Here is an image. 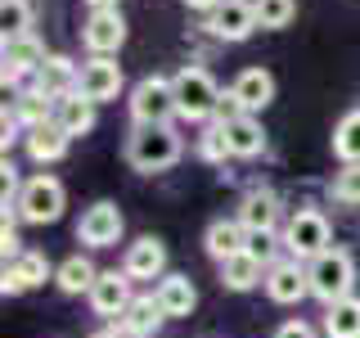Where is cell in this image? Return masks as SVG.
Instances as JSON below:
<instances>
[{"label":"cell","mask_w":360,"mask_h":338,"mask_svg":"<svg viewBox=\"0 0 360 338\" xmlns=\"http://www.w3.org/2000/svg\"><path fill=\"white\" fill-rule=\"evenodd\" d=\"M180 154H185V144H180L176 127H135L127 135V163L144 176H158L167 167H176Z\"/></svg>","instance_id":"1"},{"label":"cell","mask_w":360,"mask_h":338,"mask_svg":"<svg viewBox=\"0 0 360 338\" xmlns=\"http://www.w3.org/2000/svg\"><path fill=\"white\" fill-rule=\"evenodd\" d=\"M307 280H311V298H320L324 307L352 298V289H356V262H352V253H342V248L320 253L315 262H307Z\"/></svg>","instance_id":"2"},{"label":"cell","mask_w":360,"mask_h":338,"mask_svg":"<svg viewBox=\"0 0 360 338\" xmlns=\"http://www.w3.org/2000/svg\"><path fill=\"white\" fill-rule=\"evenodd\" d=\"M131 118H135V127H172L180 118L172 77H162V73L140 77L131 90Z\"/></svg>","instance_id":"3"},{"label":"cell","mask_w":360,"mask_h":338,"mask_svg":"<svg viewBox=\"0 0 360 338\" xmlns=\"http://www.w3.org/2000/svg\"><path fill=\"white\" fill-rule=\"evenodd\" d=\"M172 86H176V108H180V118H185V122H202V118H212V113H217L221 86L212 82L207 68L185 63V68L172 77Z\"/></svg>","instance_id":"4"},{"label":"cell","mask_w":360,"mask_h":338,"mask_svg":"<svg viewBox=\"0 0 360 338\" xmlns=\"http://www.w3.org/2000/svg\"><path fill=\"white\" fill-rule=\"evenodd\" d=\"M284 248L292 262H315L320 253H329V217L315 208H297L284 225Z\"/></svg>","instance_id":"5"},{"label":"cell","mask_w":360,"mask_h":338,"mask_svg":"<svg viewBox=\"0 0 360 338\" xmlns=\"http://www.w3.org/2000/svg\"><path fill=\"white\" fill-rule=\"evenodd\" d=\"M14 208L27 225H50L63 217V185L54 176H32V180H22V194Z\"/></svg>","instance_id":"6"},{"label":"cell","mask_w":360,"mask_h":338,"mask_svg":"<svg viewBox=\"0 0 360 338\" xmlns=\"http://www.w3.org/2000/svg\"><path fill=\"white\" fill-rule=\"evenodd\" d=\"M122 230H127V217H122L117 203H95V208L82 212V221H77V239L90 244V248H112L122 239Z\"/></svg>","instance_id":"7"},{"label":"cell","mask_w":360,"mask_h":338,"mask_svg":"<svg viewBox=\"0 0 360 338\" xmlns=\"http://www.w3.org/2000/svg\"><path fill=\"white\" fill-rule=\"evenodd\" d=\"M45 59H50V54H45V45L32 37V32H22V37H5V45H0V77H5V82L37 77V68Z\"/></svg>","instance_id":"8"},{"label":"cell","mask_w":360,"mask_h":338,"mask_svg":"<svg viewBox=\"0 0 360 338\" xmlns=\"http://www.w3.org/2000/svg\"><path fill=\"white\" fill-rule=\"evenodd\" d=\"M82 41L90 54H117L122 45H127V18H122V9H90L86 27H82Z\"/></svg>","instance_id":"9"},{"label":"cell","mask_w":360,"mask_h":338,"mask_svg":"<svg viewBox=\"0 0 360 338\" xmlns=\"http://www.w3.org/2000/svg\"><path fill=\"white\" fill-rule=\"evenodd\" d=\"M86 99H95V104H108V99H117L122 90V63L108 59V54H90L82 63V82H77Z\"/></svg>","instance_id":"10"},{"label":"cell","mask_w":360,"mask_h":338,"mask_svg":"<svg viewBox=\"0 0 360 338\" xmlns=\"http://www.w3.org/2000/svg\"><path fill=\"white\" fill-rule=\"evenodd\" d=\"M207 32L221 41H248L257 32V9L252 0H221L207 14Z\"/></svg>","instance_id":"11"},{"label":"cell","mask_w":360,"mask_h":338,"mask_svg":"<svg viewBox=\"0 0 360 338\" xmlns=\"http://www.w3.org/2000/svg\"><path fill=\"white\" fill-rule=\"evenodd\" d=\"M95 315H112V320H122V311L131 307V275L127 270H99L95 289L86 293Z\"/></svg>","instance_id":"12"},{"label":"cell","mask_w":360,"mask_h":338,"mask_svg":"<svg viewBox=\"0 0 360 338\" xmlns=\"http://www.w3.org/2000/svg\"><path fill=\"white\" fill-rule=\"evenodd\" d=\"M77 82H82V68H77L68 54H50L41 68H37V77H32V90H41L45 99H54L59 104L63 95H72Z\"/></svg>","instance_id":"13"},{"label":"cell","mask_w":360,"mask_h":338,"mask_svg":"<svg viewBox=\"0 0 360 338\" xmlns=\"http://www.w3.org/2000/svg\"><path fill=\"white\" fill-rule=\"evenodd\" d=\"M54 270H50V262H45L41 253H18L14 262H5V280H0V293L5 298H18V293H27V289H37V284H45Z\"/></svg>","instance_id":"14"},{"label":"cell","mask_w":360,"mask_h":338,"mask_svg":"<svg viewBox=\"0 0 360 338\" xmlns=\"http://www.w3.org/2000/svg\"><path fill=\"white\" fill-rule=\"evenodd\" d=\"M122 270H127L131 280H158L167 270V248H162V239H153V234L135 239L127 248V257H122Z\"/></svg>","instance_id":"15"},{"label":"cell","mask_w":360,"mask_h":338,"mask_svg":"<svg viewBox=\"0 0 360 338\" xmlns=\"http://www.w3.org/2000/svg\"><path fill=\"white\" fill-rule=\"evenodd\" d=\"M266 293L275 302H302L311 293V280H307V266L297 262H275L266 266Z\"/></svg>","instance_id":"16"},{"label":"cell","mask_w":360,"mask_h":338,"mask_svg":"<svg viewBox=\"0 0 360 338\" xmlns=\"http://www.w3.org/2000/svg\"><path fill=\"white\" fill-rule=\"evenodd\" d=\"M202 248H207V257L212 262H225V257H239L243 248H248V230H243V221H212L207 225V234H202Z\"/></svg>","instance_id":"17"},{"label":"cell","mask_w":360,"mask_h":338,"mask_svg":"<svg viewBox=\"0 0 360 338\" xmlns=\"http://www.w3.org/2000/svg\"><path fill=\"white\" fill-rule=\"evenodd\" d=\"M234 95H239L243 113H262L270 99H275V77L266 73V68H243L239 77H234Z\"/></svg>","instance_id":"18"},{"label":"cell","mask_w":360,"mask_h":338,"mask_svg":"<svg viewBox=\"0 0 360 338\" xmlns=\"http://www.w3.org/2000/svg\"><path fill=\"white\" fill-rule=\"evenodd\" d=\"M153 298H158V307H162L167 320H180V315H189L198 307V289L189 284V275H167L162 284L153 289Z\"/></svg>","instance_id":"19"},{"label":"cell","mask_w":360,"mask_h":338,"mask_svg":"<svg viewBox=\"0 0 360 338\" xmlns=\"http://www.w3.org/2000/svg\"><path fill=\"white\" fill-rule=\"evenodd\" d=\"M162 320H167V315H162V307H158V298H153V293H140V298H131V307L122 311L117 325L127 334H135V338H153L158 330H162Z\"/></svg>","instance_id":"20"},{"label":"cell","mask_w":360,"mask_h":338,"mask_svg":"<svg viewBox=\"0 0 360 338\" xmlns=\"http://www.w3.org/2000/svg\"><path fill=\"white\" fill-rule=\"evenodd\" d=\"M54 122H59L68 135H86V131H95V99H86L82 90L63 95L59 104H54Z\"/></svg>","instance_id":"21"},{"label":"cell","mask_w":360,"mask_h":338,"mask_svg":"<svg viewBox=\"0 0 360 338\" xmlns=\"http://www.w3.org/2000/svg\"><path fill=\"white\" fill-rule=\"evenodd\" d=\"M68 144H72V135H68L59 122H45V127H32L27 131V154L32 163H59L68 154Z\"/></svg>","instance_id":"22"},{"label":"cell","mask_w":360,"mask_h":338,"mask_svg":"<svg viewBox=\"0 0 360 338\" xmlns=\"http://www.w3.org/2000/svg\"><path fill=\"white\" fill-rule=\"evenodd\" d=\"M239 221H243V230H275L279 199L270 189H248L243 203H239Z\"/></svg>","instance_id":"23"},{"label":"cell","mask_w":360,"mask_h":338,"mask_svg":"<svg viewBox=\"0 0 360 338\" xmlns=\"http://www.w3.org/2000/svg\"><path fill=\"white\" fill-rule=\"evenodd\" d=\"M225 140H230V158H257V154H266V131H262V122H257L252 113L234 118L230 127H225Z\"/></svg>","instance_id":"24"},{"label":"cell","mask_w":360,"mask_h":338,"mask_svg":"<svg viewBox=\"0 0 360 338\" xmlns=\"http://www.w3.org/2000/svg\"><path fill=\"white\" fill-rule=\"evenodd\" d=\"M221 284L230 289V293H248V289L266 284V275H262V262H257L252 253L225 257V262H221Z\"/></svg>","instance_id":"25"},{"label":"cell","mask_w":360,"mask_h":338,"mask_svg":"<svg viewBox=\"0 0 360 338\" xmlns=\"http://www.w3.org/2000/svg\"><path fill=\"white\" fill-rule=\"evenodd\" d=\"M95 280H99V270H95V262H90V257H82V253L54 266V284H59L63 293H90V289H95Z\"/></svg>","instance_id":"26"},{"label":"cell","mask_w":360,"mask_h":338,"mask_svg":"<svg viewBox=\"0 0 360 338\" xmlns=\"http://www.w3.org/2000/svg\"><path fill=\"white\" fill-rule=\"evenodd\" d=\"M9 113H14L18 127H27V131H32V127H45V122H54V99H45L41 90H22Z\"/></svg>","instance_id":"27"},{"label":"cell","mask_w":360,"mask_h":338,"mask_svg":"<svg viewBox=\"0 0 360 338\" xmlns=\"http://www.w3.org/2000/svg\"><path fill=\"white\" fill-rule=\"evenodd\" d=\"M324 330L329 338H360V298H342L324 311Z\"/></svg>","instance_id":"28"},{"label":"cell","mask_w":360,"mask_h":338,"mask_svg":"<svg viewBox=\"0 0 360 338\" xmlns=\"http://www.w3.org/2000/svg\"><path fill=\"white\" fill-rule=\"evenodd\" d=\"M333 154L342 158V163H360V108L347 113L333 127Z\"/></svg>","instance_id":"29"},{"label":"cell","mask_w":360,"mask_h":338,"mask_svg":"<svg viewBox=\"0 0 360 338\" xmlns=\"http://www.w3.org/2000/svg\"><path fill=\"white\" fill-rule=\"evenodd\" d=\"M329 194L347 208H360V163H342V172H333Z\"/></svg>","instance_id":"30"},{"label":"cell","mask_w":360,"mask_h":338,"mask_svg":"<svg viewBox=\"0 0 360 338\" xmlns=\"http://www.w3.org/2000/svg\"><path fill=\"white\" fill-rule=\"evenodd\" d=\"M32 0H0V27H5V37H22V32H32Z\"/></svg>","instance_id":"31"},{"label":"cell","mask_w":360,"mask_h":338,"mask_svg":"<svg viewBox=\"0 0 360 338\" xmlns=\"http://www.w3.org/2000/svg\"><path fill=\"white\" fill-rule=\"evenodd\" d=\"M257 9V27H288L292 14H297V0H252Z\"/></svg>","instance_id":"32"},{"label":"cell","mask_w":360,"mask_h":338,"mask_svg":"<svg viewBox=\"0 0 360 338\" xmlns=\"http://www.w3.org/2000/svg\"><path fill=\"white\" fill-rule=\"evenodd\" d=\"M198 158H202V163H225V158H230V140H225V127H221V122L202 127V135H198Z\"/></svg>","instance_id":"33"},{"label":"cell","mask_w":360,"mask_h":338,"mask_svg":"<svg viewBox=\"0 0 360 338\" xmlns=\"http://www.w3.org/2000/svg\"><path fill=\"white\" fill-rule=\"evenodd\" d=\"M284 239H275V230H248V248L243 253H252L262 266H275V248Z\"/></svg>","instance_id":"34"},{"label":"cell","mask_w":360,"mask_h":338,"mask_svg":"<svg viewBox=\"0 0 360 338\" xmlns=\"http://www.w3.org/2000/svg\"><path fill=\"white\" fill-rule=\"evenodd\" d=\"M212 118H217L221 127H230L234 118H243V104H239V95H234V90H221V99H217V113H212Z\"/></svg>","instance_id":"35"},{"label":"cell","mask_w":360,"mask_h":338,"mask_svg":"<svg viewBox=\"0 0 360 338\" xmlns=\"http://www.w3.org/2000/svg\"><path fill=\"white\" fill-rule=\"evenodd\" d=\"M0 253H5V262H14V257L22 253L18 230H14V221H9V217H5V230H0Z\"/></svg>","instance_id":"36"},{"label":"cell","mask_w":360,"mask_h":338,"mask_svg":"<svg viewBox=\"0 0 360 338\" xmlns=\"http://www.w3.org/2000/svg\"><path fill=\"white\" fill-rule=\"evenodd\" d=\"M275 338H315V330H311L307 320H284V325L275 330Z\"/></svg>","instance_id":"37"},{"label":"cell","mask_w":360,"mask_h":338,"mask_svg":"<svg viewBox=\"0 0 360 338\" xmlns=\"http://www.w3.org/2000/svg\"><path fill=\"white\" fill-rule=\"evenodd\" d=\"M185 5H189V9H202V14H212V9H217L221 0H185Z\"/></svg>","instance_id":"38"},{"label":"cell","mask_w":360,"mask_h":338,"mask_svg":"<svg viewBox=\"0 0 360 338\" xmlns=\"http://www.w3.org/2000/svg\"><path fill=\"white\" fill-rule=\"evenodd\" d=\"M95 338H135V334H127V330L117 325V330H104V334H95Z\"/></svg>","instance_id":"39"},{"label":"cell","mask_w":360,"mask_h":338,"mask_svg":"<svg viewBox=\"0 0 360 338\" xmlns=\"http://www.w3.org/2000/svg\"><path fill=\"white\" fill-rule=\"evenodd\" d=\"M90 9H117V0H86Z\"/></svg>","instance_id":"40"}]
</instances>
